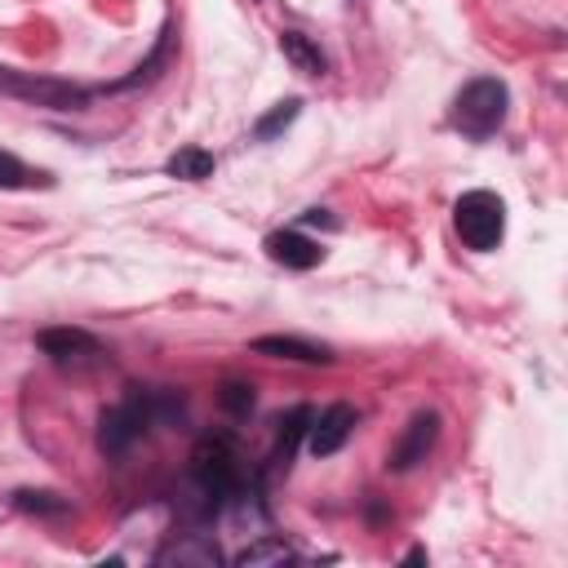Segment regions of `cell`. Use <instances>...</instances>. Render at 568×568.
Segmentation results:
<instances>
[{"mask_svg": "<svg viewBox=\"0 0 568 568\" xmlns=\"http://www.w3.org/2000/svg\"><path fill=\"white\" fill-rule=\"evenodd\" d=\"M351 430H355V408H351V404H328L320 417H311V426H306V448H311L315 457H333V453L351 439Z\"/></svg>", "mask_w": 568, "mask_h": 568, "instance_id": "obj_7", "label": "cell"}, {"mask_svg": "<svg viewBox=\"0 0 568 568\" xmlns=\"http://www.w3.org/2000/svg\"><path fill=\"white\" fill-rule=\"evenodd\" d=\"M240 493H244V470H240L235 444L222 435H204L191 453V466H186V479L178 493V510L195 524H209Z\"/></svg>", "mask_w": 568, "mask_h": 568, "instance_id": "obj_1", "label": "cell"}, {"mask_svg": "<svg viewBox=\"0 0 568 568\" xmlns=\"http://www.w3.org/2000/svg\"><path fill=\"white\" fill-rule=\"evenodd\" d=\"M0 186H4V191H27V186H49V178L36 173V169H27L18 155L0 151Z\"/></svg>", "mask_w": 568, "mask_h": 568, "instance_id": "obj_16", "label": "cell"}, {"mask_svg": "<svg viewBox=\"0 0 568 568\" xmlns=\"http://www.w3.org/2000/svg\"><path fill=\"white\" fill-rule=\"evenodd\" d=\"M297 111H302V102H297V98L275 102V106H271V111H266V115L253 124V138H262V142H266V138H275L280 129H288V124L297 120Z\"/></svg>", "mask_w": 568, "mask_h": 568, "instance_id": "obj_17", "label": "cell"}, {"mask_svg": "<svg viewBox=\"0 0 568 568\" xmlns=\"http://www.w3.org/2000/svg\"><path fill=\"white\" fill-rule=\"evenodd\" d=\"M311 417H315L311 408H293L288 417H280V430H275V453H271V462H275V466H288V457H293L297 439L306 435Z\"/></svg>", "mask_w": 568, "mask_h": 568, "instance_id": "obj_14", "label": "cell"}, {"mask_svg": "<svg viewBox=\"0 0 568 568\" xmlns=\"http://www.w3.org/2000/svg\"><path fill=\"white\" fill-rule=\"evenodd\" d=\"M266 253H271V262L288 266V271H311L324 257V248L315 240H306L302 231H271L266 235Z\"/></svg>", "mask_w": 568, "mask_h": 568, "instance_id": "obj_9", "label": "cell"}, {"mask_svg": "<svg viewBox=\"0 0 568 568\" xmlns=\"http://www.w3.org/2000/svg\"><path fill=\"white\" fill-rule=\"evenodd\" d=\"M302 222H306V226H337V222L328 217V209H306Z\"/></svg>", "mask_w": 568, "mask_h": 568, "instance_id": "obj_21", "label": "cell"}, {"mask_svg": "<svg viewBox=\"0 0 568 568\" xmlns=\"http://www.w3.org/2000/svg\"><path fill=\"white\" fill-rule=\"evenodd\" d=\"M284 559H293V550H288L284 541H275V537H266V541H257V546H244V550L235 555V564H240V568H257V564H284Z\"/></svg>", "mask_w": 568, "mask_h": 568, "instance_id": "obj_18", "label": "cell"}, {"mask_svg": "<svg viewBox=\"0 0 568 568\" xmlns=\"http://www.w3.org/2000/svg\"><path fill=\"white\" fill-rule=\"evenodd\" d=\"M253 351L257 355H271V359H297V364H328L333 359L328 346H315L306 337H257Z\"/></svg>", "mask_w": 568, "mask_h": 568, "instance_id": "obj_10", "label": "cell"}, {"mask_svg": "<svg viewBox=\"0 0 568 568\" xmlns=\"http://www.w3.org/2000/svg\"><path fill=\"white\" fill-rule=\"evenodd\" d=\"M435 439H439V413H417V417L404 426V435L395 439L386 466H390V470H413L417 462H426V453L435 448Z\"/></svg>", "mask_w": 568, "mask_h": 568, "instance_id": "obj_6", "label": "cell"}, {"mask_svg": "<svg viewBox=\"0 0 568 568\" xmlns=\"http://www.w3.org/2000/svg\"><path fill=\"white\" fill-rule=\"evenodd\" d=\"M453 226L462 235L466 248L475 253H488L501 244L506 235V204L493 195V191H466L457 204H453Z\"/></svg>", "mask_w": 568, "mask_h": 568, "instance_id": "obj_4", "label": "cell"}, {"mask_svg": "<svg viewBox=\"0 0 568 568\" xmlns=\"http://www.w3.org/2000/svg\"><path fill=\"white\" fill-rule=\"evenodd\" d=\"M506 102H510V93H506V84L501 80H493V75H479V80H470L462 93H457V102H453V129L457 133H466V138H475V142H484V138H493L501 124H506Z\"/></svg>", "mask_w": 568, "mask_h": 568, "instance_id": "obj_3", "label": "cell"}, {"mask_svg": "<svg viewBox=\"0 0 568 568\" xmlns=\"http://www.w3.org/2000/svg\"><path fill=\"white\" fill-rule=\"evenodd\" d=\"M173 178H186V182H204V178H213V169H217V160H213V151H204V146H178L173 155H169V164H164Z\"/></svg>", "mask_w": 568, "mask_h": 568, "instance_id": "obj_13", "label": "cell"}, {"mask_svg": "<svg viewBox=\"0 0 568 568\" xmlns=\"http://www.w3.org/2000/svg\"><path fill=\"white\" fill-rule=\"evenodd\" d=\"M169 58H173V31H164V36H160V44H155V53H151L146 62H138V67H133V75L115 80V84H111V93H115V89H133V84L155 80V75H160V67H164Z\"/></svg>", "mask_w": 568, "mask_h": 568, "instance_id": "obj_15", "label": "cell"}, {"mask_svg": "<svg viewBox=\"0 0 568 568\" xmlns=\"http://www.w3.org/2000/svg\"><path fill=\"white\" fill-rule=\"evenodd\" d=\"M155 559H160V564H200V568H213V564L222 559V550L213 546V537H204V532H186L182 541H169Z\"/></svg>", "mask_w": 568, "mask_h": 568, "instance_id": "obj_11", "label": "cell"}, {"mask_svg": "<svg viewBox=\"0 0 568 568\" xmlns=\"http://www.w3.org/2000/svg\"><path fill=\"white\" fill-rule=\"evenodd\" d=\"M13 506L18 510H31V515H62L67 510V501H58L53 493H31V488L13 493Z\"/></svg>", "mask_w": 568, "mask_h": 568, "instance_id": "obj_19", "label": "cell"}, {"mask_svg": "<svg viewBox=\"0 0 568 568\" xmlns=\"http://www.w3.org/2000/svg\"><path fill=\"white\" fill-rule=\"evenodd\" d=\"M0 93L22 98L31 106H49V111H80L93 98L84 84H71L58 75H36V71H9V67H0Z\"/></svg>", "mask_w": 568, "mask_h": 568, "instance_id": "obj_5", "label": "cell"}, {"mask_svg": "<svg viewBox=\"0 0 568 568\" xmlns=\"http://www.w3.org/2000/svg\"><path fill=\"white\" fill-rule=\"evenodd\" d=\"M280 53L293 62V71H302V75H324L328 71V58L320 53V44L311 40V36H302V31H284L280 36Z\"/></svg>", "mask_w": 568, "mask_h": 568, "instance_id": "obj_12", "label": "cell"}, {"mask_svg": "<svg viewBox=\"0 0 568 568\" xmlns=\"http://www.w3.org/2000/svg\"><path fill=\"white\" fill-rule=\"evenodd\" d=\"M178 413H182V395H173L164 386L160 390L133 386L115 408L102 413V422H98V448L106 457H120V453H129L133 439L146 435L151 422H164V417H178Z\"/></svg>", "mask_w": 568, "mask_h": 568, "instance_id": "obj_2", "label": "cell"}, {"mask_svg": "<svg viewBox=\"0 0 568 568\" xmlns=\"http://www.w3.org/2000/svg\"><path fill=\"white\" fill-rule=\"evenodd\" d=\"M36 346L53 359V364H89V359H102V346L93 333L84 328H44L36 337Z\"/></svg>", "mask_w": 568, "mask_h": 568, "instance_id": "obj_8", "label": "cell"}, {"mask_svg": "<svg viewBox=\"0 0 568 568\" xmlns=\"http://www.w3.org/2000/svg\"><path fill=\"white\" fill-rule=\"evenodd\" d=\"M217 399H222V408L235 413V417L253 413V386H244V382H226V386L217 390Z\"/></svg>", "mask_w": 568, "mask_h": 568, "instance_id": "obj_20", "label": "cell"}]
</instances>
